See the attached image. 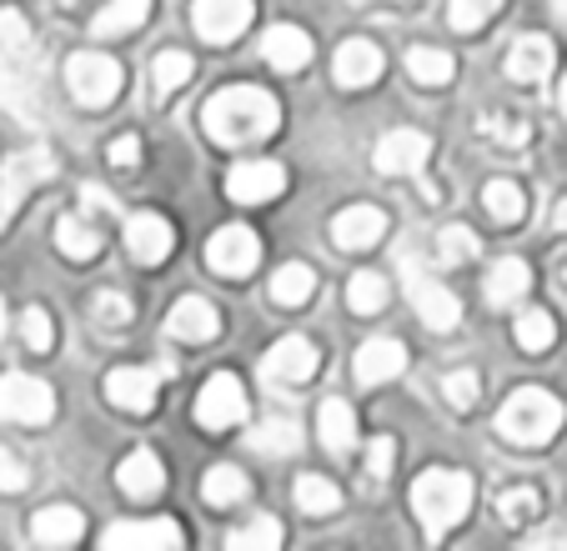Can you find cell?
Masks as SVG:
<instances>
[{"label": "cell", "instance_id": "7402d4cb", "mask_svg": "<svg viewBox=\"0 0 567 551\" xmlns=\"http://www.w3.org/2000/svg\"><path fill=\"white\" fill-rule=\"evenodd\" d=\"M553 61H557V51H553V41H547V35H523V41L507 51V81L543 85L547 71H553Z\"/></svg>", "mask_w": 567, "mask_h": 551}, {"label": "cell", "instance_id": "d6986e66", "mask_svg": "<svg viewBox=\"0 0 567 551\" xmlns=\"http://www.w3.org/2000/svg\"><path fill=\"white\" fill-rule=\"evenodd\" d=\"M166 331H172L176 341H192V346H202V341L221 336V316H216V306L206 297H182L172 306V316H166Z\"/></svg>", "mask_w": 567, "mask_h": 551}, {"label": "cell", "instance_id": "f6af8a7d", "mask_svg": "<svg viewBox=\"0 0 567 551\" xmlns=\"http://www.w3.org/2000/svg\"><path fill=\"white\" fill-rule=\"evenodd\" d=\"M537 507H543V501H537V491H533V487H513L503 501H497V511H503L507 527H523V521H533V517H537Z\"/></svg>", "mask_w": 567, "mask_h": 551}, {"label": "cell", "instance_id": "7a4b0ae2", "mask_svg": "<svg viewBox=\"0 0 567 551\" xmlns=\"http://www.w3.org/2000/svg\"><path fill=\"white\" fill-rule=\"evenodd\" d=\"M467 507H472V477H462V471H427L412 487V511H417L427 541H442L452 527H462Z\"/></svg>", "mask_w": 567, "mask_h": 551}, {"label": "cell", "instance_id": "9a60e30c", "mask_svg": "<svg viewBox=\"0 0 567 551\" xmlns=\"http://www.w3.org/2000/svg\"><path fill=\"white\" fill-rule=\"evenodd\" d=\"M287 186V170L277 160H241V166L226 170V196L241 206H261Z\"/></svg>", "mask_w": 567, "mask_h": 551}, {"label": "cell", "instance_id": "ba28073f", "mask_svg": "<svg viewBox=\"0 0 567 551\" xmlns=\"http://www.w3.org/2000/svg\"><path fill=\"white\" fill-rule=\"evenodd\" d=\"M55 416V392L45 382L25 372L0 376V422H21V426H45Z\"/></svg>", "mask_w": 567, "mask_h": 551}, {"label": "cell", "instance_id": "ab89813d", "mask_svg": "<svg viewBox=\"0 0 567 551\" xmlns=\"http://www.w3.org/2000/svg\"><path fill=\"white\" fill-rule=\"evenodd\" d=\"M497 11H503V0H452V6H447V21H452V31L472 35V31H482V25L493 21Z\"/></svg>", "mask_w": 567, "mask_h": 551}, {"label": "cell", "instance_id": "bcb514c9", "mask_svg": "<svg viewBox=\"0 0 567 551\" xmlns=\"http://www.w3.org/2000/svg\"><path fill=\"white\" fill-rule=\"evenodd\" d=\"M21 336H25V346H31V351H51V341H55L51 311H45V306H25V316H21Z\"/></svg>", "mask_w": 567, "mask_h": 551}, {"label": "cell", "instance_id": "816d5d0a", "mask_svg": "<svg viewBox=\"0 0 567 551\" xmlns=\"http://www.w3.org/2000/svg\"><path fill=\"white\" fill-rule=\"evenodd\" d=\"M553 226H557V231H567V201H557V211H553Z\"/></svg>", "mask_w": 567, "mask_h": 551}, {"label": "cell", "instance_id": "484cf974", "mask_svg": "<svg viewBox=\"0 0 567 551\" xmlns=\"http://www.w3.org/2000/svg\"><path fill=\"white\" fill-rule=\"evenodd\" d=\"M31 537L41 541V547H71V541L86 537V517L75 507H45L31 517Z\"/></svg>", "mask_w": 567, "mask_h": 551}, {"label": "cell", "instance_id": "f1b7e54d", "mask_svg": "<svg viewBox=\"0 0 567 551\" xmlns=\"http://www.w3.org/2000/svg\"><path fill=\"white\" fill-rule=\"evenodd\" d=\"M146 21H151V0H111V6H101V15H96V35H106V41L136 35Z\"/></svg>", "mask_w": 567, "mask_h": 551}, {"label": "cell", "instance_id": "4316f807", "mask_svg": "<svg viewBox=\"0 0 567 551\" xmlns=\"http://www.w3.org/2000/svg\"><path fill=\"white\" fill-rule=\"evenodd\" d=\"M527 287H533V271H527V261L507 256V261H497L493 271H487V306H497V311L517 306V301L527 297Z\"/></svg>", "mask_w": 567, "mask_h": 551}, {"label": "cell", "instance_id": "3957f363", "mask_svg": "<svg viewBox=\"0 0 567 551\" xmlns=\"http://www.w3.org/2000/svg\"><path fill=\"white\" fill-rule=\"evenodd\" d=\"M563 402L543 386H523V392L507 396V406L497 412V432L513 446H547L557 432H563Z\"/></svg>", "mask_w": 567, "mask_h": 551}, {"label": "cell", "instance_id": "7dc6e473", "mask_svg": "<svg viewBox=\"0 0 567 551\" xmlns=\"http://www.w3.org/2000/svg\"><path fill=\"white\" fill-rule=\"evenodd\" d=\"M477 392H482V382H477V372H452L447 382H442V396H447L457 412H467V406H477Z\"/></svg>", "mask_w": 567, "mask_h": 551}, {"label": "cell", "instance_id": "d6a6232c", "mask_svg": "<svg viewBox=\"0 0 567 551\" xmlns=\"http://www.w3.org/2000/svg\"><path fill=\"white\" fill-rule=\"evenodd\" d=\"M247 491H251L247 471H236V467H212L202 481V497L212 507H236V501H247Z\"/></svg>", "mask_w": 567, "mask_h": 551}, {"label": "cell", "instance_id": "4dcf8cb0", "mask_svg": "<svg viewBox=\"0 0 567 551\" xmlns=\"http://www.w3.org/2000/svg\"><path fill=\"white\" fill-rule=\"evenodd\" d=\"M247 441H251V451H261V456H291L301 446V426L291 422V416H271V422H261Z\"/></svg>", "mask_w": 567, "mask_h": 551}, {"label": "cell", "instance_id": "8992f818", "mask_svg": "<svg viewBox=\"0 0 567 551\" xmlns=\"http://www.w3.org/2000/svg\"><path fill=\"white\" fill-rule=\"evenodd\" d=\"M377 170L382 176H412V180H422V196L427 201H437V186H432L422 170H427V160H432V141H427V131H386L382 141H377Z\"/></svg>", "mask_w": 567, "mask_h": 551}, {"label": "cell", "instance_id": "83f0119b", "mask_svg": "<svg viewBox=\"0 0 567 551\" xmlns=\"http://www.w3.org/2000/svg\"><path fill=\"white\" fill-rule=\"evenodd\" d=\"M317 432H321V446H327V451L347 456V451L357 446V416H352V406H347L342 396L321 402V412H317Z\"/></svg>", "mask_w": 567, "mask_h": 551}, {"label": "cell", "instance_id": "e0dca14e", "mask_svg": "<svg viewBox=\"0 0 567 551\" xmlns=\"http://www.w3.org/2000/svg\"><path fill=\"white\" fill-rule=\"evenodd\" d=\"M0 106L11 111V116H21L25 126H35V81H31V61H21V55H6L0 51Z\"/></svg>", "mask_w": 567, "mask_h": 551}, {"label": "cell", "instance_id": "277c9868", "mask_svg": "<svg viewBox=\"0 0 567 551\" xmlns=\"http://www.w3.org/2000/svg\"><path fill=\"white\" fill-rule=\"evenodd\" d=\"M65 85H71V96L81 101V106L101 111L116 101V91L126 85V71H121V61H111V55L101 51H81L65 61Z\"/></svg>", "mask_w": 567, "mask_h": 551}, {"label": "cell", "instance_id": "ee69618b", "mask_svg": "<svg viewBox=\"0 0 567 551\" xmlns=\"http://www.w3.org/2000/svg\"><path fill=\"white\" fill-rule=\"evenodd\" d=\"M91 311H96V326L101 331H126L131 316H136V311H131V301L116 297V291H101V297L91 301Z\"/></svg>", "mask_w": 567, "mask_h": 551}, {"label": "cell", "instance_id": "b9f144b4", "mask_svg": "<svg viewBox=\"0 0 567 551\" xmlns=\"http://www.w3.org/2000/svg\"><path fill=\"white\" fill-rule=\"evenodd\" d=\"M226 547H231V551H271V547H281V521L257 517L251 527L231 531V537H226Z\"/></svg>", "mask_w": 567, "mask_h": 551}, {"label": "cell", "instance_id": "4fadbf2b", "mask_svg": "<svg viewBox=\"0 0 567 551\" xmlns=\"http://www.w3.org/2000/svg\"><path fill=\"white\" fill-rule=\"evenodd\" d=\"M251 15H257V6H251V0H196L192 25H196V35H202V41L231 45L236 35L251 25Z\"/></svg>", "mask_w": 567, "mask_h": 551}, {"label": "cell", "instance_id": "6da1fadb", "mask_svg": "<svg viewBox=\"0 0 567 551\" xmlns=\"http://www.w3.org/2000/svg\"><path fill=\"white\" fill-rule=\"evenodd\" d=\"M202 121L216 146H257L281 126V111L261 85H226L202 106Z\"/></svg>", "mask_w": 567, "mask_h": 551}, {"label": "cell", "instance_id": "7bdbcfd3", "mask_svg": "<svg viewBox=\"0 0 567 551\" xmlns=\"http://www.w3.org/2000/svg\"><path fill=\"white\" fill-rule=\"evenodd\" d=\"M482 251V241L467 231V226H447V231L437 236V261L442 266H457V261H472V256Z\"/></svg>", "mask_w": 567, "mask_h": 551}, {"label": "cell", "instance_id": "c3c4849f", "mask_svg": "<svg viewBox=\"0 0 567 551\" xmlns=\"http://www.w3.org/2000/svg\"><path fill=\"white\" fill-rule=\"evenodd\" d=\"M25 481H31V471L21 467V456L0 451V491H25Z\"/></svg>", "mask_w": 567, "mask_h": 551}, {"label": "cell", "instance_id": "74e56055", "mask_svg": "<svg viewBox=\"0 0 567 551\" xmlns=\"http://www.w3.org/2000/svg\"><path fill=\"white\" fill-rule=\"evenodd\" d=\"M0 51L6 55H21V61H31L35 55V35H31V21H25L21 11H0Z\"/></svg>", "mask_w": 567, "mask_h": 551}, {"label": "cell", "instance_id": "d590c367", "mask_svg": "<svg viewBox=\"0 0 567 551\" xmlns=\"http://www.w3.org/2000/svg\"><path fill=\"white\" fill-rule=\"evenodd\" d=\"M386 297H392V291H386V281L377 271H357L352 281H347V306H352L357 316H377V311L386 306Z\"/></svg>", "mask_w": 567, "mask_h": 551}, {"label": "cell", "instance_id": "60d3db41", "mask_svg": "<svg viewBox=\"0 0 567 551\" xmlns=\"http://www.w3.org/2000/svg\"><path fill=\"white\" fill-rule=\"evenodd\" d=\"M482 136L493 141L497 150H523V146H527V136H533V131H527V121L507 116V111H493V116L482 121Z\"/></svg>", "mask_w": 567, "mask_h": 551}, {"label": "cell", "instance_id": "30bf717a", "mask_svg": "<svg viewBox=\"0 0 567 551\" xmlns=\"http://www.w3.org/2000/svg\"><path fill=\"white\" fill-rule=\"evenodd\" d=\"M196 422H202L206 432H226V426L247 422V392H241V382H236L231 372H216L212 382L202 386V396H196Z\"/></svg>", "mask_w": 567, "mask_h": 551}, {"label": "cell", "instance_id": "44dd1931", "mask_svg": "<svg viewBox=\"0 0 567 551\" xmlns=\"http://www.w3.org/2000/svg\"><path fill=\"white\" fill-rule=\"evenodd\" d=\"M332 71H337V85H347V91H367V85L382 81V51H377L372 41H347L342 51H337Z\"/></svg>", "mask_w": 567, "mask_h": 551}, {"label": "cell", "instance_id": "9f6ffc18", "mask_svg": "<svg viewBox=\"0 0 567 551\" xmlns=\"http://www.w3.org/2000/svg\"><path fill=\"white\" fill-rule=\"evenodd\" d=\"M563 281H567V276H563Z\"/></svg>", "mask_w": 567, "mask_h": 551}, {"label": "cell", "instance_id": "11a10c76", "mask_svg": "<svg viewBox=\"0 0 567 551\" xmlns=\"http://www.w3.org/2000/svg\"><path fill=\"white\" fill-rule=\"evenodd\" d=\"M557 101H563V111H567V75H563V96H557Z\"/></svg>", "mask_w": 567, "mask_h": 551}, {"label": "cell", "instance_id": "1f68e13d", "mask_svg": "<svg viewBox=\"0 0 567 551\" xmlns=\"http://www.w3.org/2000/svg\"><path fill=\"white\" fill-rule=\"evenodd\" d=\"M196 61L186 51H161L156 61H151V91L156 96H172V91H182L186 81H192Z\"/></svg>", "mask_w": 567, "mask_h": 551}, {"label": "cell", "instance_id": "f5cc1de1", "mask_svg": "<svg viewBox=\"0 0 567 551\" xmlns=\"http://www.w3.org/2000/svg\"><path fill=\"white\" fill-rule=\"evenodd\" d=\"M553 11H557V15H563V21H567V0H553Z\"/></svg>", "mask_w": 567, "mask_h": 551}, {"label": "cell", "instance_id": "f35d334b", "mask_svg": "<svg viewBox=\"0 0 567 551\" xmlns=\"http://www.w3.org/2000/svg\"><path fill=\"white\" fill-rule=\"evenodd\" d=\"M513 336H517V346L523 351H547L557 341V326H553V316H547V311H523V316H517V326H513Z\"/></svg>", "mask_w": 567, "mask_h": 551}, {"label": "cell", "instance_id": "e575fe53", "mask_svg": "<svg viewBox=\"0 0 567 551\" xmlns=\"http://www.w3.org/2000/svg\"><path fill=\"white\" fill-rule=\"evenodd\" d=\"M408 71H412V81H422V85H447L457 65H452V55L437 51V45H412V51H408Z\"/></svg>", "mask_w": 567, "mask_h": 551}, {"label": "cell", "instance_id": "f546056e", "mask_svg": "<svg viewBox=\"0 0 567 551\" xmlns=\"http://www.w3.org/2000/svg\"><path fill=\"white\" fill-rule=\"evenodd\" d=\"M311 291H317V271L307 261H287L271 276V301L277 306H301V301H311Z\"/></svg>", "mask_w": 567, "mask_h": 551}, {"label": "cell", "instance_id": "ffe728a7", "mask_svg": "<svg viewBox=\"0 0 567 551\" xmlns=\"http://www.w3.org/2000/svg\"><path fill=\"white\" fill-rule=\"evenodd\" d=\"M382 236H386V216L377 211V206H347L332 221V241L342 246V251H372Z\"/></svg>", "mask_w": 567, "mask_h": 551}, {"label": "cell", "instance_id": "603a6c76", "mask_svg": "<svg viewBox=\"0 0 567 551\" xmlns=\"http://www.w3.org/2000/svg\"><path fill=\"white\" fill-rule=\"evenodd\" d=\"M116 481H121V491H126L131 501H151L161 487H166V467H161V456L156 451H131L126 461H121V471H116Z\"/></svg>", "mask_w": 567, "mask_h": 551}, {"label": "cell", "instance_id": "5b68a950", "mask_svg": "<svg viewBox=\"0 0 567 551\" xmlns=\"http://www.w3.org/2000/svg\"><path fill=\"white\" fill-rule=\"evenodd\" d=\"M51 176H55L51 150H16V156H6V166H0V231L16 221V211L25 206V196Z\"/></svg>", "mask_w": 567, "mask_h": 551}, {"label": "cell", "instance_id": "9c48e42d", "mask_svg": "<svg viewBox=\"0 0 567 551\" xmlns=\"http://www.w3.org/2000/svg\"><path fill=\"white\" fill-rule=\"evenodd\" d=\"M257 261H261V241H257V231L251 226H221V231L206 241V266H212L216 276H226V281H247L251 271H257Z\"/></svg>", "mask_w": 567, "mask_h": 551}, {"label": "cell", "instance_id": "8d00e7d4", "mask_svg": "<svg viewBox=\"0 0 567 551\" xmlns=\"http://www.w3.org/2000/svg\"><path fill=\"white\" fill-rule=\"evenodd\" d=\"M297 507L307 511V517H332V511L342 507V491H337L327 477H301L297 481Z\"/></svg>", "mask_w": 567, "mask_h": 551}, {"label": "cell", "instance_id": "681fc988", "mask_svg": "<svg viewBox=\"0 0 567 551\" xmlns=\"http://www.w3.org/2000/svg\"><path fill=\"white\" fill-rule=\"evenodd\" d=\"M392 451H396V446L386 441V436H382V441H372V446H367V471H372L377 481H386V477H392Z\"/></svg>", "mask_w": 567, "mask_h": 551}, {"label": "cell", "instance_id": "2e32d148", "mask_svg": "<svg viewBox=\"0 0 567 551\" xmlns=\"http://www.w3.org/2000/svg\"><path fill=\"white\" fill-rule=\"evenodd\" d=\"M126 246H131V256H136L141 266H161L166 256L176 251V231H172V221H166V216L136 211L126 221Z\"/></svg>", "mask_w": 567, "mask_h": 551}, {"label": "cell", "instance_id": "f907efd6", "mask_svg": "<svg viewBox=\"0 0 567 551\" xmlns=\"http://www.w3.org/2000/svg\"><path fill=\"white\" fill-rule=\"evenodd\" d=\"M106 160L116 170H131L141 160V141L136 136H116V141H111V150H106Z\"/></svg>", "mask_w": 567, "mask_h": 551}, {"label": "cell", "instance_id": "cb8c5ba5", "mask_svg": "<svg viewBox=\"0 0 567 551\" xmlns=\"http://www.w3.org/2000/svg\"><path fill=\"white\" fill-rule=\"evenodd\" d=\"M55 246H61V256H71V261H96L106 236L91 221V206L81 216H61V221H55Z\"/></svg>", "mask_w": 567, "mask_h": 551}, {"label": "cell", "instance_id": "ac0fdd59", "mask_svg": "<svg viewBox=\"0 0 567 551\" xmlns=\"http://www.w3.org/2000/svg\"><path fill=\"white\" fill-rule=\"evenodd\" d=\"M402 372H408V346L392 341V336L367 341V346L357 351V361H352V376L362 386H382V382H392V376H402Z\"/></svg>", "mask_w": 567, "mask_h": 551}, {"label": "cell", "instance_id": "d4e9b609", "mask_svg": "<svg viewBox=\"0 0 567 551\" xmlns=\"http://www.w3.org/2000/svg\"><path fill=\"white\" fill-rule=\"evenodd\" d=\"M261 55H267L271 71H301V65L311 61V41L301 25H271V31L261 35Z\"/></svg>", "mask_w": 567, "mask_h": 551}, {"label": "cell", "instance_id": "5bb4252c", "mask_svg": "<svg viewBox=\"0 0 567 551\" xmlns=\"http://www.w3.org/2000/svg\"><path fill=\"white\" fill-rule=\"evenodd\" d=\"M161 376H166V366H116V372L106 376V396L111 406H121V412H151L156 406V392H161Z\"/></svg>", "mask_w": 567, "mask_h": 551}, {"label": "cell", "instance_id": "8fae6325", "mask_svg": "<svg viewBox=\"0 0 567 551\" xmlns=\"http://www.w3.org/2000/svg\"><path fill=\"white\" fill-rule=\"evenodd\" d=\"M317 366H321V351L311 346L307 336H281L277 346L261 356V382L301 386V382H311V376H317Z\"/></svg>", "mask_w": 567, "mask_h": 551}, {"label": "cell", "instance_id": "db71d44e", "mask_svg": "<svg viewBox=\"0 0 567 551\" xmlns=\"http://www.w3.org/2000/svg\"><path fill=\"white\" fill-rule=\"evenodd\" d=\"M0 336H6V301H0Z\"/></svg>", "mask_w": 567, "mask_h": 551}, {"label": "cell", "instance_id": "52a82bcc", "mask_svg": "<svg viewBox=\"0 0 567 551\" xmlns=\"http://www.w3.org/2000/svg\"><path fill=\"white\" fill-rule=\"evenodd\" d=\"M402 276H408V297H412V306H417L422 326H432V331H452V326H457V321H462L457 297H452L442 281H432L412 251L402 256Z\"/></svg>", "mask_w": 567, "mask_h": 551}, {"label": "cell", "instance_id": "7c38bea8", "mask_svg": "<svg viewBox=\"0 0 567 551\" xmlns=\"http://www.w3.org/2000/svg\"><path fill=\"white\" fill-rule=\"evenodd\" d=\"M182 527L166 517H151V521H116V527L101 531V547L106 551H176L182 547Z\"/></svg>", "mask_w": 567, "mask_h": 551}, {"label": "cell", "instance_id": "836d02e7", "mask_svg": "<svg viewBox=\"0 0 567 551\" xmlns=\"http://www.w3.org/2000/svg\"><path fill=\"white\" fill-rule=\"evenodd\" d=\"M482 206L493 211V221L513 226V221H523L527 216V191L517 186V180H493V186L482 191Z\"/></svg>", "mask_w": 567, "mask_h": 551}]
</instances>
